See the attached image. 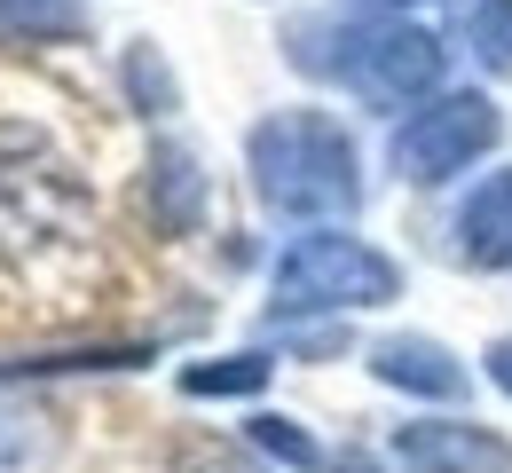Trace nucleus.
I'll use <instances>...</instances> for the list:
<instances>
[{"label": "nucleus", "mask_w": 512, "mask_h": 473, "mask_svg": "<svg viewBox=\"0 0 512 473\" xmlns=\"http://www.w3.org/2000/svg\"><path fill=\"white\" fill-rule=\"evenodd\" d=\"M284 56L308 79L347 87L363 111H418L442 95V40L402 16H300L284 24Z\"/></svg>", "instance_id": "f257e3e1"}, {"label": "nucleus", "mask_w": 512, "mask_h": 473, "mask_svg": "<svg viewBox=\"0 0 512 473\" xmlns=\"http://www.w3.org/2000/svg\"><path fill=\"white\" fill-rule=\"evenodd\" d=\"M245 166L268 213L284 221H347L363 205V150L331 111H268L245 135Z\"/></svg>", "instance_id": "f03ea898"}, {"label": "nucleus", "mask_w": 512, "mask_h": 473, "mask_svg": "<svg viewBox=\"0 0 512 473\" xmlns=\"http://www.w3.org/2000/svg\"><path fill=\"white\" fill-rule=\"evenodd\" d=\"M402 300V269L379 245L347 237V229H308L300 245H284V261L268 276V316L300 324V316H347V308H386Z\"/></svg>", "instance_id": "7ed1b4c3"}, {"label": "nucleus", "mask_w": 512, "mask_h": 473, "mask_svg": "<svg viewBox=\"0 0 512 473\" xmlns=\"http://www.w3.org/2000/svg\"><path fill=\"white\" fill-rule=\"evenodd\" d=\"M87 221V190L40 135H0V253L32 261L48 245H71Z\"/></svg>", "instance_id": "20e7f679"}, {"label": "nucleus", "mask_w": 512, "mask_h": 473, "mask_svg": "<svg viewBox=\"0 0 512 473\" xmlns=\"http://www.w3.org/2000/svg\"><path fill=\"white\" fill-rule=\"evenodd\" d=\"M497 135H505V111H497L481 87H442V95H426L418 111H402V127L386 142V166H394L410 190H442L473 158H489Z\"/></svg>", "instance_id": "39448f33"}, {"label": "nucleus", "mask_w": 512, "mask_h": 473, "mask_svg": "<svg viewBox=\"0 0 512 473\" xmlns=\"http://www.w3.org/2000/svg\"><path fill=\"white\" fill-rule=\"evenodd\" d=\"M386 450L402 473H512V442L473 418H410L394 426Z\"/></svg>", "instance_id": "423d86ee"}, {"label": "nucleus", "mask_w": 512, "mask_h": 473, "mask_svg": "<svg viewBox=\"0 0 512 473\" xmlns=\"http://www.w3.org/2000/svg\"><path fill=\"white\" fill-rule=\"evenodd\" d=\"M371 379L394 387V395H418V403H457V395L473 387V371L449 355L442 339H426V332H386V339H371Z\"/></svg>", "instance_id": "0eeeda50"}, {"label": "nucleus", "mask_w": 512, "mask_h": 473, "mask_svg": "<svg viewBox=\"0 0 512 473\" xmlns=\"http://www.w3.org/2000/svg\"><path fill=\"white\" fill-rule=\"evenodd\" d=\"M449 245L465 269H512V166H497L481 190H465L457 221H449Z\"/></svg>", "instance_id": "6e6552de"}, {"label": "nucleus", "mask_w": 512, "mask_h": 473, "mask_svg": "<svg viewBox=\"0 0 512 473\" xmlns=\"http://www.w3.org/2000/svg\"><path fill=\"white\" fill-rule=\"evenodd\" d=\"M142 213L166 237H190L205 221V166H197L190 142H158L150 150V166H142Z\"/></svg>", "instance_id": "1a4fd4ad"}, {"label": "nucleus", "mask_w": 512, "mask_h": 473, "mask_svg": "<svg viewBox=\"0 0 512 473\" xmlns=\"http://www.w3.org/2000/svg\"><path fill=\"white\" fill-rule=\"evenodd\" d=\"M64 458V418L48 403L0 395V473H56Z\"/></svg>", "instance_id": "9d476101"}, {"label": "nucleus", "mask_w": 512, "mask_h": 473, "mask_svg": "<svg viewBox=\"0 0 512 473\" xmlns=\"http://www.w3.org/2000/svg\"><path fill=\"white\" fill-rule=\"evenodd\" d=\"M87 32H95L87 0H0V48H56Z\"/></svg>", "instance_id": "9b49d317"}, {"label": "nucleus", "mask_w": 512, "mask_h": 473, "mask_svg": "<svg viewBox=\"0 0 512 473\" xmlns=\"http://www.w3.org/2000/svg\"><path fill=\"white\" fill-rule=\"evenodd\" d=\"M268 371H276V363L253 355V347H245V355H213V363H190V371H182V395H197V403H205V395H260Z\"/></svg>", "instance_id": "f8f14e48"}, {"label": "nucleus", "mask_w": 512, "mask_h": 473, "mask_svg": "<svg viewBox=\"0 0 512 473\" xmlns=\"http://www.w3.org/2000/svg\"><path fill=\"white\" fill-rule=\"evenodd\" d=\"M127 103L142 111V119L182 111V87H174V71H166V56H158L150 40H134V48H127Z\"/></svg>", "instance_id": "ddd939ff"}, {"label": "nucleus", "mask_w": 512, "mask_h": 473, "mask_svg": "<svg viewBox=\"0 0 512 473\" xmlns=\"http://www.w3.org/2000/svg\"><path fill=\"white\" fill-rule=\"evenodd\" d=\"M465 48H473V64L512 79V0H473L465 8Z\"/></svg>", "instance_id": "4468645a"}, {"label": "nucleus", "mask_w": 512, "mask_h": 473, "mask_svg": "<svg viewBox=\"0 0 512 473\" xmlns=\"http://www.w3.org/2000/svg\"><path fill=\"white\" fill-rule=\"evenodd\" d=\"M245 442H253L260 458L292 466V473H323V450L308 442V426H300V418H268V410H260L253 426H245Z\"/></svg>", "instance_id": "2eb2a0df"}, {"label": "nucleus", "mask_w": 512, "mask_h": 473, "mask_svg": "<svg viewBox=\"0 0 512 473\" xmlns=\"http://www.w3.org/2000/svg\"><path fill=\"white\" fill-rule=\"evenodd\" d=\"M174 473H268V466H260L253 450H237V442H190L174 458Z\"/></svg>", "instance_id": "dca6fc26"}, {"label": "nucleus", "mask_w": 512, "mask_h": 473, "mask_svg": "<svg viewBox=\"0 0 512 473\" xmlns=\"http://www.w3.org/2000/svg\"><path fill=\"white\" fill-rule=\"evenodd\" d=\"M323 473H386V466H379V458H371V450H339V458H331V466H323Z\"/></svg>", "instance_id": "f3484780"}, {"label": "nucleus", "mask_w": 512, "mask_h": 473, "mask_svg": "<svg viewBox=\"0 0 512 473\" xmlns=\"http://www.w3.org/2000/svg\"><path fill=\"white\" fill-rule=\"evenodd\" d=\"M489 379L512 395V339H497V347H489Z\"/></svg>", "instance_id": "a211bd4d"}, {"label": "nucleus", "mask_w": 512, "mask_h": 473, "mask_svg": "<svg viewBox=\"0 0 512 473\" xmlns=\"http://www.w3.org/2000/svg\"><path fill=\"white\" fill-rule=\"evenodd\" d=\"M371 8H410V0H371Z\"/></svg>", "instance_id": "6ab92c4d"}]
</instances>
